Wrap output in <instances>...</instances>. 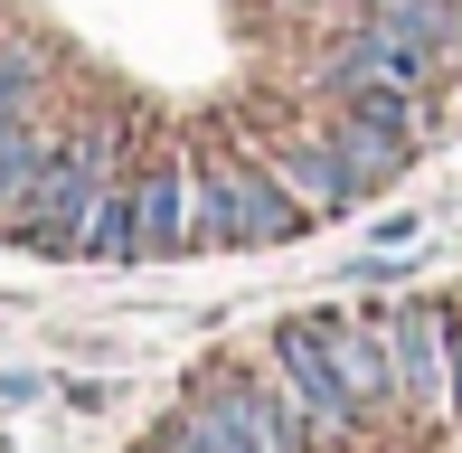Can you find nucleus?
I'll list each match as a JSON object with an SVG mask.
<instances>
[{"label":"nucleus","mask_w":462,"mask_h":453,"mask_svg":"<svg viewBox=\"0 0 462 453\" xmlns=\"http://www.w3.org/2000/svg\"><path fill=\"white\" fill-rule=\"evenodd\" d=\"M302 226H311V208L264 161H236L217 142L189 152V245H283Z\"/></svg>","instance_id":"nucleus-1"},{"label":"nucleus","mask_w":462,"mask_h":453,"mask_svg":"<svg viewBox=\"0 0 462 453\" xmlns=\"http://www.w3.org/2000/svg\"><path fill=\"white\" fill-rule=\"evenodd\" d=\"M104 190H114V133H104V123H76L67 142H48L38 180L19 190L10 236L29 245V255H86V217H95Z\"/></svg>","instance_id":"nucleus-2"},{"label":"nucleus","mask_w":462,"mask_h":453,"mask_svg":"<svg viewBox=\"0 0 462 453\" xmlns=\"http://www.w3.org/2000/svg\"><path fill=\"white\" fill-rule=\"evenodd\" d=\"M387 331V378H396V416L444 425L462 416V368H453V293H406L377 312Z\"/></svg>","instance_id":"nucleus-3"},{"label":"nucleus","mask_w":462,"mask_h":453,"mask_svg":"<svg viewBox=\"0 0 462 453\" xmlns=\"http://www.w3.org/2000/svg\"><path fill=\"white\" fill-rule=\"evenodd\" d=\"M199 406L245 453H311V444H321V425H311V406L292 397L283 368H208V378H199Z\"/></svg>","instance_id":"nucleus-4"},{"label":"nucleus","mask_w":462,"mask_h":453,"mask_svg":"<svg viewBox=\"0 0 462 453\" xmlns=\"http://www.w3.org/2000/svg\"><path fill=\"white\" fill-rule=\"evenodd\" d=\"M321 76H330V95L340 86H387V95H434L444 86V57L434 48H415L396 19H359V29H340L330 38V57H321Z\"/></svg>","instance_id":"nucleus-5"},{"label":"nucleus","mask_w":462,"mask_h":453,"mask_svg":"<svg viewBox=\"0 0 462 453\" xmlns=\"http://www.w3.org/2000/svg\"><path fill=\"white\" fill-rule=\"evenodd\" d=\"M255 161L283 180V190H302L311 217H340V208H359V199H368V180L340 161V142H330V133H283V123H255Z\"/></svg>","instance_id":"nucleus-6"},{"label":"nucleus","mask_w":462,"mask_h":453,"mask_svg":"<svg viewBox=\"0 0 462 453\" xmlns=\"http://www.w3.org/2000/svg\"><path fill=\"white\" fill-rule=\"evenodd\" d=\"M274 368L292 378V397L311 406L321 444H349V435H368V416H359V397L340 387V368H330V349H321V331H311V312H302V321H274Z\"/></svg>","instance_id":"nucleus-7"},{"label":"nucleus","mask_w":462,"mask_h":453,"mask_svg":"<svg viewBox=\"0 0 462 453\" xmlns=\"http://www.w3.org/2000/svg\"><path fill=\"white\" fill-rule=\"evenodd\" d=\"M311 331H321L340 387L359 397V416H387V406H396V378H387V331H377V312H311Z\"/></svg>","instance_id":"nucleus-8"},{"label":"nucleus","mask_w":462,"mask_h":453,"mask_svg":"<svg viewBox=\"0 0 462 453\" xmlns=\"http://www.w3.org/2000/svg\"><path fill=\"white\" fill-rule=\"evenodd\" d=\"M123 180H133V264L189 255V171L152 161V171H123Z\"/></svg>","instance_id":"nucleus-9"},{"label":"nucleus","mask_w":462,"mask_h":453,"mask_svg":"<svg viewBox=\"0 0 462 453\" xmlns=\"http://www.w3.org/2000/svg\"><path fill=\"white\" fill-rule=\"evenodd\" d=\"M133 453H245V444H236V435H226V425H217V416H208V406H199V397H189V406H180V416H161V425H152V435H142Z\"/></svg>","instance_id":"nucleus-10"},{"label":"nucleus","mask_w":462,"mask_h":453,"mask_svg":"<svg viewBox=\"0 0 462 453\" xmlns=\"http://www.w3.org/2000/svg\"><path fill=\"white\" fill-rule=\"evenodd\" d=\"M38 161H48V142H38L29 105H19V114H0V217L19 208V190H29V180H38Z\"/></svg>","instance_id":"nucleus-11"},{"label":"nucleus","mask_w":462,"mask_h":453,"mask_svg":"<svg viewBox=\"0 0 462 453\" xmlns=\"http://www.w3.org/2000/svg\"><path fill=\"white\" fill-rule=\"evenodd\" d=\"M86 255H104V264H133V180L114 171V190L95 199V217H86Z\"/></svg>","instance_id":"nucleus-12"}]
</instances>
